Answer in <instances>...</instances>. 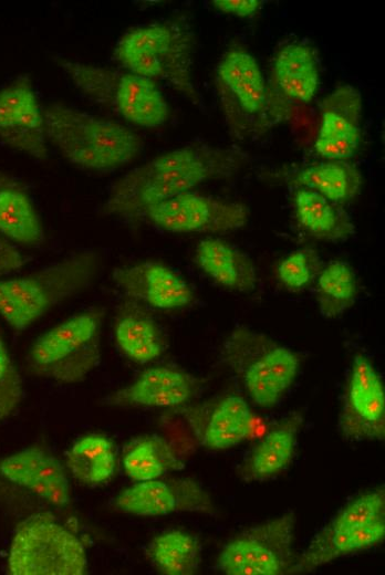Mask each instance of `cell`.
Masks as SVG:
<instances>
[{"instance_id":"obj_1","label":"cell","mask_w":385,"mask_h":575,"mask_svg":"<svg viewBox=\"0 0 385 575\" xmlns=\"http://www.w3.org/2000/svg\"><path fill=\"white\" fill-rule=\"evenodd\" d=\"M248 163L237 148L191 143L165 151L121 177L111 188L102 211L131 220L143 218L152 205L197 186L231 178Z\"/></svg>"},{"instance_id":"obj_2","label":"cell","mask_w":385,"mask_h":575,"mask_svg":"<svg viewBox=\"0 0 385 575\" xmlns=\"http://www.w3.org/2000/svg\"><path fill=\"white\" fill-rule=\"evenodd\" d=\"M214 85L227 128L238 140L261 137L288 117L289 104L275 94L256 56L241 43H231L219 59Z\"/></svg>"},{"instance_id":"obj_3","label":"cell","mask_w":385,"mask_h":575,"mask_svg":"<svg viewBox=\"0 0 385 575\" xmlns=\"http://www.w3.org/2000/svg\"><path fill=\"white\" fill-rule=\"evenodd\" d=\"M196 34L184 19H166L134 27L116 41L112 58L127 72L168 84L194 103Z\"/></svg>"},{"instance_id":"obj_4","label":"cell","mask_w":385,"mask_h":575,"mask_svg":"<svg viewBox=\"0 0 385 575\" xmlns=\"http://www.w3.org/2000/svg\"><path fill=\"white\" fill-rule=\"evenodd\" d=\"M46 138L76 167L108 171L138 157L142 137L128 126L54 103L43 109Z\"/></svg>"},{"instance_id":"obj_5","label":"cell","mask_w":385,"mask_h":575,"mask_svg":"<svg viewBox=\"0 0 385 575\" xmlns=\"http://www.w3.org/2000/svg\"><path fill=\"white\" fill-rule=\"evenodd\" d=\"M101 265L95 251H82L27 275L0 280V316L24 331L52 307L92 284Z\"/></svg>"},{"instance_id":"obj_6","label":"cell","mask_w":385,"mask_h":575,"mask_svg":"<svg viewBox=\"0 0 385 575\" xmlns=\"http://www.w3.org/2000/svg\"><path fill=\"white\" fill-rule=\"evenodd\" d=\"M56 65L86 98L141 127L162 126L169 107L158 83L125 70L56 56Z\"/></svg>"},{"instance_id":"obj_7","label":"cell","mask_w":385,"mask_h":575,"mask_svg":"<svg viewBox=\"0 0 385 575\" xmlns=\"http://www.w3.org/2000/svg\"><path fill=\"white\" fill-rule=\"evenodd\" d=\"M221 359L259 407L277 405L294 384L300 358L288 346L251 327H235L221 346Z\"/></svg>"},{"instance_id":"obj_8","label":"cell","mask_w":385,"mask_h":575,"mask_svg":"<svg viewBox=\"0 0 385 575\" xmlns=\"http://www.w3.org/2000/svg\"><path fill=\"white\" fill-rule=\"evenodd\" d=\"M385 537L384 487L342 506L312 537L291 573H310L337 558L367 551Z\"/></svg>"},{"instance_id":"obj_9","label":"cell","mask_w":385,"mask_h":575,"mask_svg":"<svg viewBox=\"0 0 385 575\" xmlns=\"http://www.w3.org/2000/svg\"><path fill=\"white\" fill-rule=\"evenodd\" d=\"M104 310L76 313L41 334L28 354L37 376L62 384L82 381L98 364Z\"/></svg>"},{"instance_id":"obj_10","label":"cell","mask_w":385,"mask_h":575,"mask_svg":"<svg viewBox=\"0 0 385 575\" xmlns=\"http://www.w3.org/2000/svg\"><path fill=\"white\" fill-rule=\"evenodd\" d=\"M86 551L81 540L50 511H39L18 524L8 553L11 575H83Z\"/></svg>"},{"instance_id":"obj_11","label":"cell","mask_w":385,"mask_h":575,"mask_svg":"<svg viewBox=\"0 0 385 575\" xmlns=\"http://www.w3.org/2000/svg\"><path fill=\"white\" fill-rule=\"evenodd\" d=\"M295 515L287 512L243 530L220 548L216 567L227 575L291 573Z\"/></svg>"},{"instance_id":"obj_12","label":"cell","mask_w":385,"mask_h":575,"mask_svg":"<svg viewBox=\"0 0 385 575\" xmlns=\"http://www.w3.org/2000/svg\"><path fill=\"white\" fill-rule=\"evenodd\" d=\"M143 218L166 232L223 234L244 227L249 209L238 201L190 190L149 206Z\"/></svg>"},{"instance_id":"obj_13","label":"cell","mask_w":385,"mask_h":575,"mask_svg":"<svg viewBox=\"0 0 385 575\" xmlns=\"http://www.w3.org/2000/svg\"><path fill=\"white\" fill-rule=\"evenodd\" d=\"M337 428L347 441L383 440L385 389L381 375L364 355L353 358L344 387Z\"/></svg>"},{"instance_id":"obj_14","label":"cell","mask_w":385,"mask_h":575,"mask_svg":"<svg viewBox=\"0 0 385 575\" xmlns=\"http://www.w3.org/2000/svg\"><path fill=\"white\" fill-rule=\"evenodd\" d=\"M117 512L142 516H165L180 512L214 514L208 491L191 478H158L137 481L123 489L114 499Z\"/></svg>"},{"instance_id":"obj_15","label":"cell","mask_w":385,"mask_h":575,"mask_svg":"<svg viewBox=\"0 0 385 575\" xmlns=\"http://www.w3.org/2000/svg\"><path fill=\"white\" fill-rule=\"evenodd\" d=\"M0 142L38 160L49 156L43 111L28 75L0 90Z\"/></svg>"},{"instance_id":"obj_16","label":"cell","mask_w":385,"mask_h":575,"mask_svg":"<svg viewBox=\"0 0 385 575\" xmlns=\"http://www.w3.org/2000/svg\"><path fill=\"white\" fill-rule=\"evenodd\" d=\"M0 479L28 492L48 508H64L72 499L64 467L41 446L25 447L1 457Z\"/></svg>"},{"instance_id":"obj_17","label":"cell","mask_w":385,"mask_h":575,"mask_svg":"<svg viewBox=\"0 0 385 575\" xmlns=\"http://www.w3.org/2000/svg\"><path fill=\"white\" fill-rule=\"evenodd\" d=\"M363 98L350 84L339 85L322 101L313 148L325 160H348L362 142Z\"/></svg>"},{"instance_id":"obj_18","label":"cell","mask_w":385,"mask_h":575,"mask_svg":"<svg viewBox=\"0 0 385 575\" xmlns=\"http://www.w3.org/2000/svg\"><path fill=\"white\" fill-rule=\"evenodd\" d=\"M112 278L128 297L155 309H181L195 299L186 280L163 262L143 261L117 268Z\"/></svg>"},{"instance_id":"obj_19","label":"cell","mask_w":385,"mask_h":575,"mask_svg":"<svg viewBox=\"0 0 385 575\" xmlns=\"http://www.w3.org/2000/svg\"><path fill=\"white\" fill-rule=\"evenodd\" d=\"M199 381L186 370L159 365L145 369L129 385L104 398L113 407H177L198 391Z\"/></svg>"},{"instance_id":"obj_20","label":"cell","mask_w":385,"mask_h":575,"mask_svg":"<svg viewBox=\"0 0 385 575\" xmlns=\"http://www.w3.org/2000/svg\"><path fill=\"white\" fill-rule=\"evenodd\" d=\"M186 416L200 443L211 450H225L241 443L249 435L252 412L247 400L229 395L218 401L191 407Z\"/></svg>"},{"instance_id":"obj_21","label":"cell","mask_w":385,"mask_h":575,"mask_svg":"<svg viewBox=\"0 0 385 575\" xmlns=\"http://www.w3.org/2000/svg\"><path fill=\"white\" fill-rule=\"evenodd\" d=\"M321 83L318 54L308 43L283 44L274 54L270 86L288 104H308L316 96Z\"/></svg>"},{"instance_id":"obj_22","label":"cell","mask_w":385,"mask_h":575,"mask_svg":"<svg viewBox=\"0 0 385 575\" xmlns=\"http://www.w3.org/2000/svg\"><path fill=\"white\" fill-rule=\"evenodd\" d=\"M302 422V414L293 412L275 425L239 463L238 478L248 483L261 482L284 471L294 457Z\"/></svg>"},{"instance_id":"obj_23","label":"cell","mask_w":385,"mask_h":575,"mask_svg":"<svg viewBox=\"0 0 385 575\" xmlns=\"http://www.w3.org/2000/svg\"><path fill=\"white\" fill-rule=\"evenodd\" d=\"M117 348L137 364H148L165 352L166 338L143 303L127 297L117 307L114 318Z\"/></svg>"},{"instance_id":"obj_24","label":"cell","mask_w":385,"mask_h":575,"mask_svg":"<svg viewBox=\"0 0 385 575\" xmlns=\"http://www.w3.org/2000/svg\"><path fill=\"white\" fill-rule=\"evenodd\" d=\"M195 262L218 285L240 293L256 288L258 275L252 259L219 238H205L196 247Z\"/></svg>"},{"instance_id":"obj_25","label":"cell","mask_w":385,"mask_h":575,"mask_svg":"<svg viewBox=\"0 0 385 575\" xmlns=\"http://www.w3.org/2000/svg\"><path fill=\"white\" fill-rule=\"evenodd\" d=\"M0 234L25 247L42 243L41 218L27 189L0 170Z\"/></svg>"},{"instance_id":"obj_26","label":"cell","mask_w":385,"mask_h":575,"mask_svg":"<svg viewBox=\"0 0 385 575\" xmlns=\"http://www.w3.org/2000/svg\"><path fill=\"white\" fill-rule=\"evenodd\" d=\"M293 209L298 224L309 236L329 242L348 240L355 227L348 212L320 194L298 188L293 196Z\"/></svg>"},{"instance_id":"obj_27","label":"cell","mask_w":385,"mask_h":575,"mask_svg":"<svg viewBox=\"0 0 385 575\" xmlns=\"http://www.w3.org/2000/svg\"><path fill=\"white\" fill-rule=\"evenodd\" d=\"M287 182L296 188L313 190L343 206L357 197L363 177L360 168L348 160H324L299 169Z\"/></svg>"},{"instance_id":"obj_28","label":"cell","mask_w":385,"mask_h":575,"mask_svg":"<svg viewBox=\"0 0 385 575\" xmlns=\"http://www.w3.org/2000/svg\"><path fill=\"white\" fill-rule=\"evenodd\" d=\"M122 463L134 482L163 478L185 468L173 446L157 435L133 439L124 449Z\"/></svg>"},{"instance_id":"obj_29","label":"cell","mask_w":385,"mask_h":575,"mask_svg":"<svg viewBox=\"0 0 385 575\" xmlns=\"http://www.w3.org/2000/svg\"><path fill=\"white\" fill-rule=\"evenodd\" d=\"M145 555L160 574L192 575L201 562V544L194 534L183 530H167L148 542Z\"/></svg>"},{"instance_id":"obj_30","label":"cell","mask_w":385,"mask_h":575,"mask_svg":"<svg viewBox=\"0 0 385 575\" xmlns=\"http://www.w3.org/2000/svg\"><path fill=\"white\" fill-rule=\"evenodd\" d=\"M116 464L113 442L102 435L83 436L66 452V467L72 477L91 487L110 481Z\"/></svg>"},{"instance_id":"obj_31","label":"cell","mask_w":385,"mask_h":575,"mask_svg":"<svg viewBox=\"0 0 385 575\" xmlns=\"http://www.w3.org/2000/svg\"><path fill=\"white\" fill-rule=\"evenodd\" d=\"M358 295L354 269L344 261H332L316 278V301L321 315L336 318L351 309Z\"/></svg>"},{"instance_id":"obj_32","label":"cell","mask_w":385,"mask_h":575,"mask_svg":"<svg viewBox=\"0 0 385 575\" xmlns=\"http://www.w3.org/2000/svg\"><path fill=\"white\" fill-rule=\"evenodd\" d=\"M322 268L318 252L311 248H302L292 251L279 263L277 274L287 290L300 292L316 280Z\"/></svg>"},{"instance_id":"obj_33","label":"cell","mask_w":385,"mask_h":575,"mask_svg":"<svg viewBox=\"0 0 385 575\" xmlns=\"http://www.w3.org/2000/svg\"><path fill=\"white\" fill-rule=\"evenodd\" d=\"M22 395L20 374L0 334V421L18 409Z\"/></svg>"},{"instance_id":"obj_34","label":"cell","mask_w":385,"mask_h":575,"mask_svg":"<svg viewBox=\"0 0 385 575\" xmlns=\"http://www.w3.org/2000/svg\"><path fill=\"white\" fill-rule=\"evenodd\" d=\"M263 1L260 0H214L212 7L227 15L237 18H251L262 7Z\"/></svg>"},{"instance_id":"obj_35","label":"cell","mask_w":385,"mask_h":575,"mask_svg":"<svg viewBox=\"0 0 385 575\" xmlns=\"http://www.w3.org/2000/svg\"><path fill=\"white\" fill-rule=\"evenodd\" d=\"M25 258L7 238L0 234V275H6L22 268Z\"/></svg>"}]
</instances>
